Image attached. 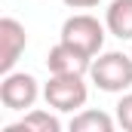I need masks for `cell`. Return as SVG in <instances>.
I'll use <instances>...</instances> for the list:
<instances>
[{
    "mask_svg": "<svg viewBox=\"0 0 132 132\" xmlns=\"http://www.w3.org/2000/svg\"><path fill=\"white\" fill-rule=\"evenodd\" d=\"M114 117H117V126L120 129L132 132V92H120V101H117V111H114Z\"/></svg>",
    "mask_w": 132,
    "mask_h": 132,
    "instance_id": "cell-10",
    "label": "cell"
},
{
    "mask_svg": "<svg viewBox=\"0 0 132 132\" xmlns=\"http://www.w3.org/2000/svg\"><path fill=\"white\" fill-rule=\"evenodd\" d=\"M101 0H65V6L71 9H89V6H98Z\"/></svg>",
    "mask_w": 132,
    "mask_h": 132,
    "instance_id": "cell-11",
    "label": "cell"
},
{
    "mask_svg": "<svg viewBox=\"0 0 132 132\" xmlns=\"http://www.w3.org/2000/svg\"><path fill=\"white\" fill-rule=\"evenodd\" d=\"M114 126H117V117L104 111H92V108L77 111L71 120V132H114Z\"/></svg>",
    "mask_w": 132,
    "mask_h": 132,
    "instance_id": "cell-9",
    "label": "cell"
},
{
    "mask_svg": "<svg viewBox=\"0 0 132 132\" xmlns=\"http://www.w3.org/2000/svg\"><path fill=\"white\" fill-rule=\"evenodd\" d=\"M3 132H62V120L49 111H40V108H31L19 123H9Z\"/></svg>",
    "mask_w": 132,
    "mask_h": 132,
    "instance_id": "cell-8",
    "label": "cell"
},
{
    "mask_svg": "<svg viewBox=\"0 0 132 132\" xmlns=\"http://www.w3.org/2000/svg\"><path fill=\"white\" fill-rule=\"evenodd\" d=\"M104 31H108V25H101L95 15H89V12H77V15L65 19L59 40L68 43V46H74V49H80L83 55L95 59V55L101 52V46H104Z\"/></svg>",
    "mask_w": 132,
    "mask_h": 132,
    "instance_id": "cell-3",
    "label": "cell"
},
{
    "mask_svg": "<svg viewBox=\"0 0 132 132\" xmlns=\"http://www.w3.org/2000/svg\"><path fill=\"white\" fill-rule=\"evenodd\" d=\"M104 25L108 34H114L117 40H132V0H111L104 12Z\"/></svg>",
    "mask_w": 132,
    "mask_h": 132,
    "instance_id": "cell-7",
    "label": "cell"
},
{
    "mask_svg": "<svg viewBox=\"0 0 132 132\" xmlns=\"http://www.w3.org/2000/svg\"><path fill=\"white\" fill-rule=\"evenodd\" d=\"M89 65H92V59L89 55H83L80 49H74V46H68V43H55L52 49H49V55H46V68H49V74H89Z\"/></svg>",
    "mask_w": 132,
    "mask_h": 132,
    "instance_id": "cell-6",
    "label": "cell"
},
{
    "mask_svg": "<svg viewBox=\"0 0 132 132\" xmlns=\"http://www.w3.org/2000/svg\"><path fill=\"white\" fill-rule=\"evenodd\" d=\"M43 98L59 114H77L89 98V89L83 83V74H49L43 86Z\"/></svg>",
    "mask_w": 132,
    "mask_h": 132,
    "instance_id": "cell-2",
    "label": "cell"
},
{
    "mask_svg": "<svg viewBox=\"0 0 132 132\" xmlns=\"http://www.w3.org/2000/svg\"><path fill=\"white\" fill-rule=\"evenodd\" d=\"M89 77L101 92H126L132 86V59L126 52H98L89 65Z\"/></svg>",
    "mask_w": 132,
    "mask_h": 132,
    "instance_id": "cell-1",
    "label": "cell"
},
{
    "mask_svg": "<svg viewBox=\"0 0 132 132\" xmlns=\"http://www.w3.org/2000/svg\"><path fill=\"white\" fill-rule=\"evenodd\" d=\"M28 46V34H25V25L15 22V19H0V74H9L15 62L22 59Z\"/></svg>",
    "mask_w": 132,
    "mask_h": 132,
    "instance_id": "cell-5",
    "label": "cell"
},
{
    "mask_svg": "<svg viewBox=\"0 0 132 132\" xmlns=\"http://www.w3.org/2000/svg\"><path fill=\"white\" fill-rule=\"evenodd\" d=\"M40 98V83L34 74L9 71L0 80V104L6 111H31Z\"/></svg>",
    "mask_w": 132,
    "mask_h": 132,
    "instance_id": "cell-4",
    "label": "cell"
}]
</instances>
